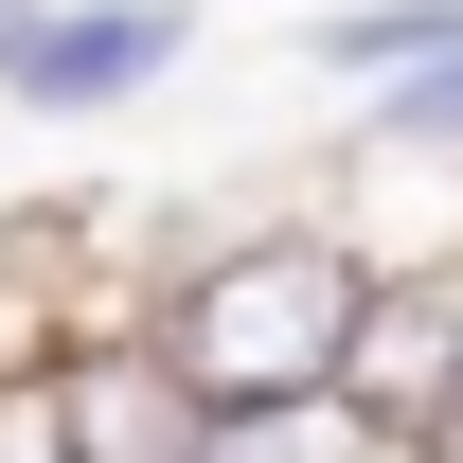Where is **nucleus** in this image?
<instances>
[{
	"label": "nucleus",
	"mask_w": 463,
	"mask_h": 463,
	"mask_svg": "<svg viewBox=\"0 0 463 463\" xmlns=\"http://www.w3.org/2000/svg\"><path fill=\"white\" fill-rule=\"evenodd\" d=\"M356 268L321 214H232L196 232L161 286H143V339L196 374L214 410H268V392H339V339H356Z\"/></svg>",
	"instance_id": "f257e3e1"
},
{
	"label": "nucleus",
	"mask_w": 463,
	"mask_h": 463,
	"mask_svg": "<svg viewBox=\"0 0 463 463\" xmlns=\"http://www.w3.org/2000/svg\"><path fill=\"white\" fill-rule=\"evenodd\" d=\"M178 54H196V0H18V36H0V108L108 125V108H143Z\"/></svg>",
	"instance_id": "f03ea898"
},
{
	"label": "nucleus",
	"mask_w": 463,
	"mask_h": 463,
	"mask_svg": "<svg viewBox=\"0 0 463 463\" xmlns=\"http://www.w3.org/2000/svg\"><path fill=\"white\" fill-rule=\"evenodd\" d=\"M36 392H54L71 463H214V392H196L143 321H71V339L36 356Z\"/></svg>",
	"instance_id": "7ed1b4c3"
},
{
	"label": "nucleus",
	"mask_w": 463,
	"mask_h": 463,
	"mask_svg": "<svg viewBox=\"0 0 463 463\" xmlns=\"http://www.w3.org/2000/svg\"><path fill=\"white\" fill-rule=\"evenodd\" d=\"M321 232L356 268H463V143H356Z\"/></svg>",
	"instance_id": "20e7f679"
},
{
	"label": "nucleus",
	"mask_w": 463,
	"mask_h": 463,
	"mask_svg": "<svg viewBox=\"0 0 463 463\" xmlns=\"http://www.w3.org/2000/svg\"><path fill=\"white\" fill-rule=\"evenodd\" d=\"M303 54H321V71H356V90H392V71L463 54V0H339V18H303Z\"/></svg>",
	"instance_id": "39448f33"
},
{
	"label": "nucleus",
	"mask_w": 463,
	"mask_h": 463,
	"mask_svg": "<svg viewBox=\"0 0 463 463\" xmlns=\"http://www.w3.org/2000/svg\"><path fill=\"white\" fill-rule=\"evenodd\" d=\"M356 143H463V54H428V71H392Z\"/></svg>",
	"instance_id": "423d86ee"
},
{
	"label": "nucleus",
	"mask_w": 463,
	"mask_h": 463,
	"mask_svg": "<svg viewBox=\"0 0 463 463\" xmlns=\"http://www.w3.org/2000/svg\"><path fill=\"white\" fill-rule=\"evenodd\" d=\"M0 463H71V446H54V392H36V374H0Z\"/></svg>",
	"instance_id": "0eeeda50"
},
{
	"label": "nucleus",
	"mask_w": 463,
	"mask_h": 463,
	"mask_svg": "<svg viewBox=\"0 0 463 463\" xmlns=\"http://www.w3.org/2000/svg\"><path fill=\"white\" fill-rule=\"evenodd\" d=\"M446 446H463V392H446Z\"/></svg>",
	"instance_id": "6e6552de"
},
{
	"label": "nucleus",
	"mask_w": 463,
	"mask_h": 463,
	"mask_svg": "<svg viewBox=\"0 0 463 463\" xmlns=\"http://www.w3.org/2000/svg\"><path fill=\"white\" fill-rule=\"evenodd\" d=\"M0 36H18V0H0Z\"/></svg>",
	"instance_id": "1a4fd4ad"
},
{
	"label": "nucleus",
	"mask_w": 463,
	"mask_h": 463,
	"mask_svg": "<svg viewBox=\"0 0 463 463\" xmlns=\"http://www.w3.org/2000/svg\"><path fill=\"white\" fill-rule=\"evenodd\" d=\"M428 463H463V446H428Z\"/></svg>",
	"instance_id": "9d476101"
}]
</instances>
